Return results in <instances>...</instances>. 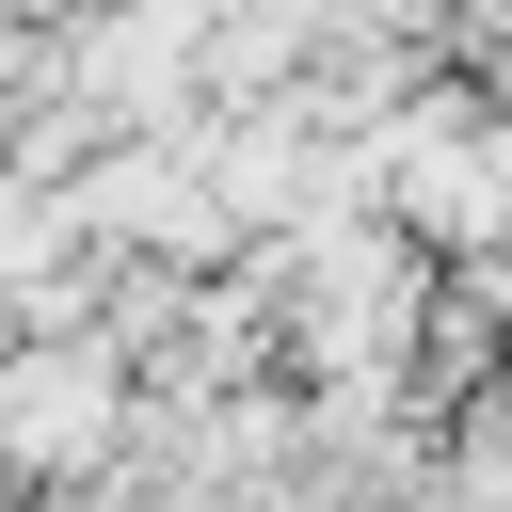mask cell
I'll return each instance as SVG.
<instances>
[{
	"mask_svg": "<svg viewBox=\"0 0 512 512\" xmlns=\"http://www.w3.org/2000/svg\"><path fill=\"white\" fill-rule=\"evenodd\" d=\"M112 448H128V384H112V352H0V464L80 480V464H112Z\"/></svg>",
	"mask_w": 512,
	"mask_h": 512,
	"instance_id": "obj_1",
	"label": "cell"
}]
</instances>
